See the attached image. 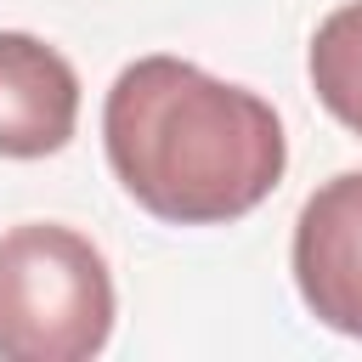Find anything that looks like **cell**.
Here are the masks:
<instances>
[{
  "label": "cell",
  "instance_id": "3",
  "mask_svg": "<svg viewBox=\"0 0 362 362\" xmlns=\"http://www.w3.org/2000/svg\"><path fill=\"white\" fill-rule=\"evenodd\" d=\"M294 288L322 328L362 339V170L305 198L294 221Z\"/></svg>",
  "mask_w": 362,
  "mask_h": 362
},
{
  "label": "cell",
  "instance_id": "4",
  "mask_svg": "<svg viewBox=\"0 0 362 362\" xmlns=\"http://www.w3.org/2000/svg\"><path fill=\"white\" fill-rule=\"evenodd\" d=\"M79 124V79L62 51L0 28V158H45Z\"/></svg>",
  "mask_w": 362,
  "mask_h": 362
},
{
  "label": "cell",
  "instance_id": "2",
  "mask_svg": "<svg viewBox=\"0 0 362 362\" xmlns=\"http://www.w3.org/2000/svg\"><path fill=\"white\" fill-rule=\"evenodd\" d=\"M113 334V277L74 226L28 221L0 238V362H85Z\"/></svg>",
  "mask_w": 362,
  "mask_h": 362
},
{
  "label": "cell",
  "instance_id": "1",
  "mask_svg": "<svg viewBox=\"0 0 362 362\" xmlns=\"http://www.w3.org/2000/svg\"><path fill=\"white\" fill-rule=\"evenodd\" d=\"M102 141L119 187L175 226H221L260 209L288 164L277 107L181 57H141L113 79Z\"/></svg>",
  "mask_w": 362,
  "mask_h": 362
},
{
  "label": "cell",
  "instance_id": "5",
  "mask_svg": "<svg viewBox=\"0 0 362 362\" xmlns=\"http://www.w3.org/2000/svg\"><path fill=\"white\" fill-rule=\"evenodd\" d=\"M311 90L317 102L362 136V0L328 11L311 34Z\"/></svg>",
  "mask_w": 362,
  "mask_h": 362
}]
</instances>
